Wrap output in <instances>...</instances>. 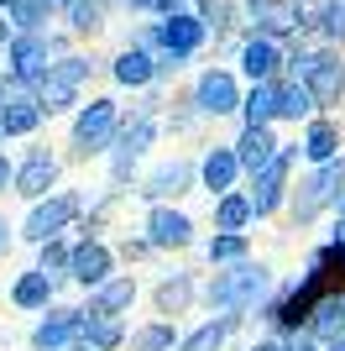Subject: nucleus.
Wrapping results in <instances>:
<instances>
[{"mask_svg":"<svg viewBox=\"0 0 345 351\" xmlns=\"http://www.w3.org/2000/svg\"><path fill=\"white\" fill-rule=\"evenodd\" d=\"M272 289H277V267L267 257H246L235 267L199 273V309H209V315H241L251 325V315L272 299Z\"/></svg>","mask_w":345,"mask_h":351,"instance_id":"nucleus-1","label":"nucleus"},{"mask_svg":"<svg viewBox=\"0 0 345 351\" xmlns=\"http://www.w3.org/2000/svg\"><path fill=\"white\" fill-rule=\"evenodd\" d=\"M157 105H162V100H146V105L120 110V132H115L110 152L100 158L105 173H110V184H105V189H126V184H136V178H142V162L152 158V147H157V136H162Z\"/></svg>","mask_w":345,"mask_h":351,"instance_id":"nucleus-2","label":"nucleus"},{"mask_svg":"<svg viewBox=\"0 0 345 351\" xmlns=\"http://www.w3.org/2000/svg\"><path fill=\"white\" fill-rule=\"evenodd\" d=\"M345 189V152L335 162H319V168H303V173H293V184H288V205H283V226L288 231H314L319 220L330 215L335 194Z\"/></svg>","mask_w":345,"mask_h":351,"instance_id":"nucleus-3","label":"nucleus"},{"mask_svg":"<svg viewBox=\"0 0 345 351\" xmlns=\"http://www.w3.org/2000/svg\"><path fill=\"white\" fill-rule=\"evenodd\" d=\"M89 79H94V63H89L84 53H63V58H53L42 69V79L31 84V100H37L42 116H68V110L84 105Z\"/></svg>","mask_w":345,"mask_h":351,"instance_id":"nucleus-4","label":"nucleus"},{"mask_svg":"<svg viewBox=\"0 0 345 351\" xmlns=\"http://www.w3.org/2000/svg\"><path fill=\"white\" fill-rule=\"evenodd\" d=\"M115 132H120V105L110 95H94L89 105H79L68 121V162H100L110 152Z\"/></svg>","mask_w":345,"mask_h":351,"instance_id":"nucleus-5","label":"nucleus"},{"mask_svg":"<svg viewBox=\"0 0 345 351\" xmlns=\"http://www.w3.org/2000/svg\"><path fill=\"white\" fill-rule=\"evenodd\" d=\"M84 189H53L47 199L27 205L21 226H16V241H27V247H42L53 236H73L79 231V215H84Z\"/></svg>","mask_w":345,"mask_h":351,"instance_id":"nucleus-6","label":"nucleus"},{"mask_svg":"<svg viewBox=\"0 0 345 351\" xmlns=\"http://www.w3.org/2000/svg\"><path fill=\"white\" fill-rule=\"evenodd\" d=\"M293 168H298V142H283V147H277V158L267 162V168H257V173L241 184L246 199H251V220H257V226L283 215L288 184H293Z\"/></svg>","mask_w":345,"mask_h":351,"instance_id":"nucleus-7","label":"nucleus"},{"mask_svg":"<svg viewBox=\"0 0 345 351\" xmlns=\"http://www.w3.org/2000/svg\"><path fill=\"white\" fill-rule=\"evenodd\" d=\"M136 236L152 247V257H183V252L199 247V220L183 205H146Z\"/></svg>","mask_w":345,"mask_h":351,"instance_id":"nucleus-8","label":"nucleus"},{"mask_svg":"<svg viewBox=\"0 0 345 351\" xmlns=\"http://www.w3.org/2000/svg\"><path fill=\"white\" fill-rule=\"evenodd\" d=\"M58 178H63V158H58L47 142H37V136L27 142L21 158H11V194L27 199V205L47 199V194L58 189Z\"/></svg>","mask_w":345,"mask_h":351,"instance_id":"nucleus-9","label":"nucleus"},{"mask_svg":"<svg viewBox=\"0 0 345 351\" xmlns=\"http://www.w3.org/2000/svg\"><path fill=\"white\" fill-rule=\"evenodd\" d=\"M188 105H194V116L199 121H225L241 110V79L230 69H204L188 89Z\"/></svg>","mask_w":345,"mask_h":351,"instance_id":"nucleus-10","label":"nucleus"},{"mask_svg":"<svg viewBox=\"0 0 345 351\" xmlns=\"http://www.w3.org/2000/svg\"><path fill=\"white\" fill-rule=\"evenodd\" d=\"M79 330H84V309L79 304H53V309H42V315H31L27 351H68V346H79Z\"/></svg>","mask_w":345,"mask_h":351,"instance_id":"nucleus-11","label":"nucleus"},{"mask_svg":"<svg viewBox=\"0 0 345 351\" xmlns=\"http://www.w3.org/2000/svg\"><path fill=\"white\" fill-rule=\"evenodd\" d=\"M146 299H152V320H178L188 309H199V273L194 267H168V273L152 278Z\"/></svg>","mask_w":345,"mask_h":351,"instance_id":"nucleus-12","label":"nucleus"},{"mask_svg":"<svg viewBox=\"0 0 345 351\" xmlns=\"http://www.w3.org/2000/svg\"><path fill=\"white\" fill-rule=\"evenodd\" d=\"M188 189H194V158H162L142 173L136 199L142 205H178Z\"/></svg>","mask_w":345,"mask_h":351,"instance_id":"nucleus-13","label":"nucleus"},{"mask_svg":"<svg viewBox=\"0 0 345 351\" xmlns=\"http://www.w3.org/2000/svg\"><path fill=\"white\" fill-rule=\"evenodd\" d=\"M110 273H120V263H115V252L105 236H73V247H68V283L73 289H100Z\"/></svg>","mask_w":345,"mask_h":351,"instance_id":"nucleus-14","label":"nucleus"},{"mask_svg":"<svg viewBox=\"0 0 345 351\" xmlns=\"http://www.w3.org/2000/svg\"><path fill=\"white\" fill-rule=\"evenodd\" d=\"M194 189H204L209 199L241 189V162H235L230 142H215V147H204L199 158H194Z\"/></svg>","mask_w":345,"mask_h":351,"instance_id":"nucleus-15","label":"nucleus"},{"mask_svg":"<svg viewBox=\"0 0 345 351\" xmlns=\"http://www.w3.org/2000/svg\"><path fill=\"white\" fill-rule=\"evenodd\" d=\"M42 110L31 100V89H11L0 84V142H31V136L42 132Z\"/></svg>","mask_w":345,"mask_h":351,"instance_id":"nucleus-16","label":"nucleus"},{"mask_svg":"<svg viewBox=\"0 0 345 351\" xmlns=\"http://www.w3.org/2000/svg\"><path fill=\"white\" fill-rule=\"evenodd\" d=\"M136 299H142V278L136 273H110V278L100 283V289L84 293V315H115V320H126L131 309H136Z\"/></svg>","mask_w":345,"mask_h":351,"instance_id":"nucleus-17","label":"nucleus"},{"mask_svg":"<svg viewBox=\"0 0 345 351\" xmlns=\"http://www.w3.org/2000/svg\"><path fill=\"white\" fill-rule=\"evenodd\" d=\"M152 27H157V53H168V58H178V63H188L204 43H209V32L199 27V16H194V11L162 16V21H152Z\"/></svg>","mask_w":345,"mask_h":351,"instance_id":"nucleus-18","label":"nucleus"},{"mask_svg":"<svg viewBox=\"0 0 345 351\" xmlns=\"http://www.w3.org/2000/svg\"><path fill=\"white\" fill-rule=\"evenodd\" d=\"M5 304H11L16 315H42V309L58 304V283L42 278L37 267H21V273L5 283Z\"/></svg>","mask_w":345,"mask_h":351,"instance_id":"nucleus-19","label":"nucleus"},{"mask_svg":"<svg viewBox=\"0 0 345 351\" xmlns=\"http://www.w3.org/2000/svg\"><path fill=\"white\" fill-rule=\"evenodd\" d=\"M340 147H345V136H340V121H335V116H309V121H303V132H298V158L309 162V168L335 162V158H340Z\"/></svg>","mask_w":345,"mask_h":351,"instance_id":"nucleus-20","label":"nucleus"},{"mask_svg":"<svg viewBox=\"0 0 345 351\" xmlns=\"http://www.w3.org/2000/svg\"><path fill=\"white\" fill-rule=\"evenodd\" d=\"M241 330H246L241 315H204L199 325H188L183 336H178V346H172V351H225Z\"/></svg>","mask_w":345,"mask_h":351,"instance_id":"nucleus-21","label":"nucleus"},{"mask_svg":"<svg viewBox=\"0 0 345 351\" xmlns=\"http://www.w3.org/2000/svg\"><path fill=\"white\" fill-rule=\"evenodd\" d=\"M277 147H283L277 142V126H241V132H235L230 152H235V162H241V184L277 158Z\"/></svg>","mask_w":345,"mask_h":351,"instance_id":"nucleus-22","label":"nucleus"},{"mask_svg":"<svg viewBox=\"0 0 345 351\" xmlns=\"http://www.w3.org/2000/svg\"><path fill=\"white\" fill-rule=\"evenodd\" d=\"M235 63H241L246 84H272L277 73H283V47L267 43V37H246V43L235 47Z\"/></svg>","mask_w":345,"mask_h":351,"instance_id":"nucleus-23","label":"nucleus"},{"mask_svg":"<svg viewBox=\"0 0 345 351\" xmlns=\"http://www.w3.org/2000/svg\"><path fill=\"white\" fill-rule=\"evenodd\" d=\"M199 252L209 263V273H215V267H235L246 257H257V241H251V231H209L199 236Z\"/></svg>","mask_w":345,"mask_h":351,"instance_id":"nucleus-24","label":"nucleus"},{"mask_svg":"<svg viewBox=\"0 0 345 351\" xmlns=\"http://www.w3.org/2000/svg\"><path fill=\"white\" fill-rule=\"evenodd\" d=\"M303 336H314L319 346L324 341H340L345 336V289H324L309 309V325H303Z\"/></svg>","mask_w":345,"mask_h":351,"instance_id":"nucleus-25","label":"nucleus"},{"mask_svg":"<svg viewBox=\"0 0 345 351\" xmlns=\"http://www.w3.org/2000/svg\"><path fill=\"white\" fill-rule=\"evenodd\" d=\"M110 79L120 89H152L157 84V53H142V47H120L110 58Z\"/></svg>","mask_w":345,"mask_h":351,"instance_id":"nucleus-26","label":"nucleus"},{"mask_svg":"<svg viewBox=\"0 0 345 351\" xmlns=\"http://www.w3.org/2000/svg\"><path fill=\"white\" fill-rule=\"evenodd\" d=\"M309 116H314L309 89L293 79H272V126H303Z\"/></svg>","mask_w":345,"mask_h":351,"instance_id":"nucleus-27","label":"nucleus"},{"mask_svg":"<svg viewBox=\"0 0 345 351\" xmlns=\"http://www.w3.org/2000/svg\"><path fill=\"white\" fill-rule=\"evenodd\" d=\"M131 320H115V315H84V330H79V346L84 351H126Z\"/></svg>","mask_w":345,"mask_h":351,"instance_id":"nucleus-28","label":"nucleus"},{"mask_svg":"<svg viewBox=\"0 0 345 351\" xmlns=\"http://www.w3.org/2000/svg\"><path fill=\"white\" fill-rule=\"evenodd\" d=\"M178 336H183V325H178V320H142L126 336V351H172Z\"/></svg>","mask_w":345,"mask_h":351,"instance_id":"nucleus-29","label":"nucleus"},{"mask_svg":"<svg viewBox=\"0 0 345 351\" xmlns=\"http://www.w3.org/2000/svg\"><path fill=\"white\" fill-rule=\"evenodd\" d=\"M209 220H215V231H251L257 220H251V199H246V189H230L220 194V199H209Z\"/></svg>","mask_w":345,"mask_h":351,"instance_id":"nucleus-30","label":"nucleus"},{"mask_svg":"<svg viewBox=\"0 0 345 351\" xmlns=\"http://www.w3.org/2000/svg\"><path fill=\"white\" fill-rule=\"evenodd\" d=\"M68 247H73V236H53V241H42V247H31V252H37L31 267H37L42 278H53L58 289L68 283Z\"/></svg>","mask_w":345,"mask_h":351,"instance_id":"nucleus-31","label":"nucleus"},{"mask_svg":"<svg viewBox=\"0 0 345 351\" xmlns=\"http://www.w3.org/2000/svg\"><path fill=\"white\" fill-rule=\"evenodd\" d=\"M63 21H68L73 37H100L105 32V0H68Z\"/></svg>","mask_w":345,"mask_h":351,"instance_id":"nucleus-32","label":"nucleus"},{"mask_svg":"<svg viewBox=\"0 0 345 351\" xmlns=\"http://www.w3.org/2000/svg\"><path fill=\"white\" fill-rule=\"evenodd\" d=\"M5 21H11V32L31 37V32H47L53 5H47V0H11V5H5Z\"/></svg>","mask_w":345,"mask_h":351,"instance_id":"nucleus-33","label":"nucleus"},{"mask_svg":"<svg viewBox=\"0 0 345 351\" xmlns=\"http://www.w3.org/2000/svg\"><path fill=\"white\" fill-rule=\"evenodd\" d=\"M241 126H272V84H251L241 89Z\"/></svg>","mask_w":345,"mask_h":351,"instance_id":"nucleus-34","label":"nucleus"},{"mask_svg":"<svg viewBox=\"0 0 345 351\" xmlns=\"http://www.w3.org/2000/svg\"><path fill=\"white\" fill-rule=\"evenodd\" d=\"M194 16H199V27H204V32L225 37V32L235 27V16H241V11H235V0H199V11H194Z\"/></svg>","mask_w":345,"mask_h":351,"instance_id":"nucleus-35","label":"nucleus"},{"mask_svg":"<svg viewBox=\"0 0 345 351\" xmlns=\"http://www.w3.org/2000/svg\"><path fill=\"white\" fill-rule=\"evenodd\" d=\"M110 252H115V263H126V267H136V263H146V257H152V247H146L136 231H126L120 241H110Z\"/></svg>","mask_w":345,"mask_h":351,"instance_id":"nucleus-36","label":"nucleus"},{"mask_svg":"<svg viewBox=\"0 0 345 351\" xmlns=\"http://www.w3.org/2000/svg\"><path fill=\"white\" fill-rule=\"evenodd\" d=\"M120 5H126V11H142V16H157V21H162V16H178L188 0H120Z\"/></svg>","mask_w":345,"mask_h":351,"instance_id":"nucleus-37","label":"nucleus"},{"mask_svg":"<svg viewBox=\"0 0 345 351\" xmlns=\"http://www.w3.org/2000/svg\"><path fill=\"white\" fill-rule=\"evenodd\" d=\"M283 351H319V341L298 330V336H283Z\"/></svg>","mask_w":345,"mask_h":351,"instance_id":"nucleus-38","label":"nucleus"},{"mask_svg":"<svg viewBox=\"0 0 345 351\" xmlns=\"http://www.w3.org/2000/svg\"><path fill=\"white\" fill-rule=\"evenodd\" d=\"M16 247V226H11V220H5V215H0V257H5V252H11Z\"/></svg>","mask_w":345,"mask_h":351,"instance_id":"nucleus-39","label":"nucleus"},{"mask_svg":"<svg viewBox=\"0 0 345 351\" xmlns=\"http://www.w3.org/2000/svg\"><path fill=\"white\" fill-rule=\"evenodd\" d=\"M0 194H11V152L0 147Z\"/></svg>","mask_w":345,"mask_h":351,"instance_id":"nucleus-40","label":"nucleus"},{"mask_svg":"<svg viewBox=\"0 0 345 351\" xmlns=\"http://www.w3.org/2000/svg\"><path fill=\"white\" fill-rule=\"evenodd\" d=\"M324 241H335V247H345V215H330V236Z\"/></svg>","mask_w":345,"mask_h":351,"instance_id":"nucleus-41","label":"nucleus"},{"mask_svg":"<svg viewBox=\"0 0 345 351\" xmlns=\"http://www.w3.org/2000/svg\"><path fill=\"white\" fill-rule=\"evenodd\" d=\"M246 351H283V341H272V336H257V341H251Z\"/></svg>","mask_w":345,"mask_h":351,"instance_id":"nucleus-42","label":"nucleus"},{"mask_svg":"<svg viewBox=\"0 0 345 351\" xmlns=\"http://www.w3.org/2000/svg\"><path fill=\"white\" fill-rule=\"evenodd\" d=\"M330 215H345V189L335 194V205H330Z\"/></svg>","mask_w":345,"mask_h":351,"instance_id":"nucleus-43","label":"nucleus"},{"mask_svg":"<svg viewBox=\"0 0 345 351\" xmlns=\"http://www.w3.org/2000/svg\"><path fill=\"white\" fill-rule=\"evenodd\" d=\"M319 351H345V336H340V341H324Z\"/></svg>","mask_w":345,"mask_h":351,"instance_id":"nucleus-44","label":"nucleus"},{"mask_svg":"<svg viewBox=\"0 0 345 351\" xmlns=\"http://www.w3.org/2000/svg\"><path fill=\"white\" fill-rule=\"evenodd\" d=\"M5 5H11V0H0V11H5Z\"/></svg>","mask_w":345,"mask_h":351,"instance_id":"nucleus-45","label":"nucleus"},{"mask_svg":"<svg viewBox=\"0 0 345 351\" xmlns=\"http://www.w3.org/2000/svg\"><path fill=\"white\" fill-rule=\"evenodd\" d=\"M68 351H84V346H68Z\"/></svg>","mask_w":345,"mask_h":351,"instance_id":"nucleus-46","label":"nucleus"}]
</instances>
